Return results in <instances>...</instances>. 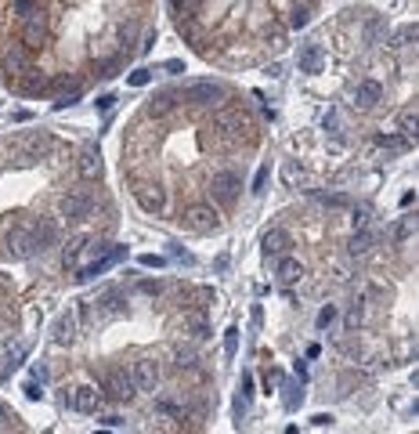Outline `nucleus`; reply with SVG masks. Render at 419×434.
Wrapping results in <instances>:
<instances>
[{"label":"nucleus","instance_id":"obj_5","mask_svg":"<svg viewBox=\"0 0 419 434\" xmlns=\"http://www.w3.org/2000/svg\"><path fill=\"white\" fill-rule=\"evenodd\" d=\"M224 98H228V87L217 80H192L181 91V101H188V105H217Z\"/></svg>","mask_w":419,"mask_h":434},{"label":"nucleus","instance_id":"obj_33","mask_svg":"<svg viewBox=\"0 0 419 434\" xmlns=\"http://www.w3.org/2000/svg\"><path fill=\"white\" fill-rule=\"evenodd\" d=\"M362 318H365V308H362V301H354L350 311H347V330H358V326H362Z\"/></svg>","mask_w":419,"mask_h":434},{"label":"nucleus","instance_id":"obj_49","mask_svg":"<svg viewBox=\"0 0 419 434\" xmlns=\"http://www.w3.org/2000/svg\"><path fill=\"white\" fill-rule=\"evenodd\" d=\"M166 73H185V62H181V59H170V62H166Z\"/></svg>","mask_w":419,"mask_h":434},{"label":"nucleus","instance_id":"obj_32","mask_svg":"<svg viewBox=\"0 0 419 434\" xmlns=\"http://www.w3.org/2000/svg\"><path fill=\"white\" fill-rule=\"evenodd\" d=\"M26 351H29L26 344H15V348L8 351V362H4V373H0V376H8L11 369H19V365H22V358H26Z\"/></svg>","mask_w":419,"mask_h":434},{"label":"nucleus","instance_id":"obj_47","mask_svg":"<svg viewBox=\"0 0 419 434\" xmlns=\"http://www.w3.org/2000/svg\"><path fill=\"white\" fill-rule=\"evenodd\" d=\"M138 290H141V293H159V290H163V283H159V279H156V283H152V279H145Z\"/></svg>","mask_w":419,"mask_h":434},{"label":"nucleus","instance_id":"obj_42","mask_svg":"<svg viewBox=\"0 0 419 434\" xmlns=\"http://www.w3.org/2000/svg\"><path fill=\"white\" fill-rule=\"evenodd\" d=\"M369 225V206H354V228H365Z\"/></svg>","mask_w":419,"mask_h":434},{"label":"nucleus","instance_id":"obj_44","mask_svg":"<svg viewBox=\"0 0 419 434\" xmlns=\"http://www.w3.org/2000/svg\"><path fill=\"white\" fill-rule=\"evenodd\" d=\"M304 26H308V11L296 8V11H293V29H304Z\"/></svg>","mask_w":419,"mask_h":434},{"label":"nucleus","instance_id":"obj_2","mask_svg":"<svg viewBox=\"0 0 419 434\" xmlns=\"http://www.w3.org/2000/svg\"><path fill=\"white\" fill-rule=\"evenodd\" d=\"M181 225L196 236H213V232H221V217L210 203H192L181 210Z\"/></svg>","mask_w":419,"mask_h":434},{"label":"nucleus","instance_id":"obj_51","mask_svg":"<svg viewBox=\"0 0 419 434\" xmlns=\"http://www.w3.org/2000/svg\"><path fill=\"white\" fill-rule=\"evenodd\" d=\"M336 127H340V120H336V113H329V116H325V131L336 134Z\"/></svg>","mask_w":419,"mask_h":434},{"label":"nucleus","instance_id":"obj_15","mask_svg":"<svg viewBox=\"0 0 419 434\" xmlns=\"http://www.w3.org/2000/svg\"><path fill=\"white\" fill-rule=\"evenodd\" d=\"M44 40H47V19H44V11H33L26 19V29H22V47L36 51V47H44Z\"/></svg>","mask_w":419,"mask_h":434},{"label":"nucleus","instance_id":"obj_26","mask_svg":"<svg viewBox=\"0 0 419 434\" xmlns=\"http://www.w3.org/2000/svg\"><path fill=\"white\" fill-rule=\"evenodd\" d=\"M173 105H177V101H173V94H170V91H163V94L148 98V116H152V120H163V116H170V113H173Z\"/></svg>","mask_w":419,"mask_h":434},{"label":"nucleus","instance_id":"obj_19","mask_svg":"<svg viewBox=\"0 0 419 434\" xmlns=\"http://www.w3.org/2000/svg\"><path fill=\"white\" fill-rule=\"evenodd\" d=\"M80 178L84 181H98L101 178V152H98V145H84L80 148Z\"/></svg>","mask_w":419,"mask_h":434},{"label":"nucleus","instance_id":"obj_27","mask_svg":"<svg viewBox=\"0 0 419 434\" xmlns=\"http://www.w3.org/2000/svg\"><path fill=\"white\" fill-rule=\"evenodd\" d=\"M398 127H401V138L415 141V134H419V116H415V105L401 108V116H398Z\"/></svg>","mask_w":419,"mask_h":434},{"label":"nucleus","instance_id":"obj_43","mask_svg":"<svg viewBox=\"0 0 419 434\" xmlns=\"http://www.w3.org/2000/svg\"><path fill=\"white\" fill-rule=\"evenodd\" d=\"M22 391H26V398H29V402H40V395H44L36 380H26V388H22Z\"/></svg>","mask_w":419,"mask_h":434},{"label":"nucleus","instance_id":"obj_34","mask_svg":"<svg viewBox=\"0 0 419 434\" xmlns=\"http://www.w3.org/2000/svg\"><path fill=\"white\" fill-rule=\"evenodd\" d=\"M15 427H19V416L4 402H0V430H15Z\"/></svg>","mask_w":419,"mask_h":434},{"label":"nucleus","instance_id":"obj_11","mask_svg":"<svg viewBox=\"0 0 419 434\" xmlns=\"http://www.w3.org/2000/svg\"><path fill=\"white\" fill-rule=\"evenodd\" d=\"M380 101H383V87L376 80H358L350 87V105L358 108V113H373Z\"/></svg>","mask_w":419,"mask_h":434},{"label":"nucleus","instance_id":"obj_38","mask_svg":"<svg viewBox=\"0 0 419 434\" xmlns=\"http://www.w3.org/2000/svg\"><path fill=\"white\" fill-rule=\"evenodd\" d=\"M33 11H40V4H36V0H15V15L29 19Z\"/></svg>","mask_w":419,"mask_h":434},{"label":"nucleus","instance_id":"obj_46","mask_svg":"<svg viewBox=\"0 0 419 434\" xmlns=\"http://www.w3.org/2000/svg\"><path fill=\"white\" fill-rule=\"evenodd\" d=\"M127 420L123 416H116V413H108V416H101V427H123Z\"/></svg>","mask_w":419,"mask_h":434},{"label":"nucleus","instance_id":"obj_36","mask_svg":"<svg viewBox=\"0 0 419 434\" xmlns=\"http://www.w3.org/2000/svg\"><path fill=\"white\" fill-rule=\"evenodd\" d=\"M127 84H131V87H148V84H152V69H134V73L127 76Z\"/></svg>","mask_w":419,"mask_h":434},{"label":"nucleus","instance_id":"obj_3","mask_svg":"<svg viewBox=\"0 0 419 434\" xmlns=\"http://www.w3.org/2000/svg\"><path fill=\"white\" fill-rule=\"evenodd\" d=\"M54 145V138L47 134V131H26V134H19L15 138V159L22 163V167H29V163H36L40 156H47V148Z\"/></svg>","mask_w":419,"mask_h":434},{"label":"nucleus","instance_id":"obj_17","mask_svg":"<svg viewBox=\"0 0 419 434\" xmlns=\"http://www.w3.org/2000/svg\"><path fill=\"white\" fill-rule=\"evenodd\" d=\"M33 225V243H36V253H47L54 243H58V225L51 221V217H36Z\"/></svg>","mask_w":419,"mask_h":434},{"label":"nucleus","instance_id":"obj_37","mask_svg":"<svg viewBox=\"0 0 419 434\" xmlns=\"http://www.w3.org/2000/svg\"><path fill=\"white\" fill-rule=\"evenodd\" d=\"M268 178H271V167L264 163V167L257 171V178H253V188H250V192H253V196H261V192H264V185H268Z\"/></svg>","mask_w":419,"mask_h":434},{"label":"nucleus","instance_id":"obj_12","mask_svg":"<svg viewBox=\"0 0 419 434\" xmlns=\"http://www.w3.org/2000/svg\"><path fill=\"white\" fill-rule=\"evenodd\" d=\"M134 199H138V206H141L145 213H163V210H166V188H163L159 181H141V185H134Z\"/></svg>","mask_w":419,"mask_h":434},{"label":"nucleus","instance_id":"obj_29","mask_svg":"<svg viewBox=\"0 0 419 434\" xmlns=\"http://www.w3.org/2000/svg\"><path fill=\"white\" fill-rule=\"evenodd\" d=\"M376 145H380V148H387V152H405L412 141H408V138H401V134H376Z\"/></svg>","mask_w":419,"mask_h":434},{"label":"nucleus","instance_id":"obj_4","mask_svg":"<svg viewBox=\"0 0 419 434\" xmlns=\"http://www.w3.org/2000/svg\"><path fill=\"white\" fill-rule=\"evenodd\" d=\"M91 210H94V192L91 188H69L62 199H58V217H66V221H84Z\"/></svg>","mask_w":419,"mask_h":434},{"label":"nucleus","instance_id":"obj_40","mask_svg":"<svg viewBox=\"0 0 419 434\" xmlns=\"http://www.w3.org/2000/svg\"><path fill=\"white\" fill-rule=\"evenodd\" d=\"M196 8H199V0H173V11L177 15H192Z\"/></svg>","mask_w":419,"mask_h":434},{"label":"nucleus","instance_id":"obj_24","mask_svg":"<svg viewBox=\"0 0 419 434\" xmlns=\"http://www.w3.org/2000/svg\"><path fill=\"white\" fill-rule=\"evenodd\" d=\"M94 304H98L101 315H123V311H127V297H123V290H116V286H108Z\"/></svg>","mask_w":419,"mask_h":434},{"label":"nucleus","instance_id":"obj_30","mask_svg":"<svg viewBox=\"0 0 419 434\" xmlns=\"http://www.w3.org/2000/svg\"><path fill=\"white\" fill-rule=\"evenodd\" d=\"M301 178H304L301 163H296V159H289L286 167H282V181H286V188H296V185H301Z\"/></svg>","mask_w":419,"mask_h":434},{"label":"nucleus","instance_id":"obj_28","mask_svg":"<svg viewBox=\"0 0 419 434\" xmlns=\"http://www.w3.org/2000/svg\"><path fill=\"white\" fill-rule=\"evenodd\" d=\"M15 84H19V87L26 91V94H36V91H44V87H47V80H44V76H40V73H36L33 66H29V69H26V73H22V76H19Z\"/></svg>","mask_w":419,"mask_h":434},{"label":"nucleus","instance_id":"obj_48","mask_svg":"<svg viewBox=\"0 0 419 434\" xmlns=\"http://www.w3.org/2000/svg\"><path fill=\"white\" fill-rule=\"evenodd\" d=\"M311 423H315V427H329L333 416H329V413H318V416H311Z\"/></svg>","mask_w":419,"mask_h":434},{"label":"nucleus","instance_id":"obj_8","mask_svg":"<svg viewBox=\"0 0 419 434\" xmlns=\"http://www.w3.org/2000/svg\"><path fill=\"white\" fill-rule=\"evenodd\" d=\"M4 246H8V253L11 257H19V261H29V257H36V243H33V225L29 221H19L8 236H4Z\"/></svg>","mask_w":419,"mask_h":434},{"label":"nucleus","instance_id":"obj_23","mask_svg":"<svg viewBox=\"0 0 419 434\" xmlns=\"http://www.w3.org/2000/svg\"><path fill=\"white\" fill-rule=\"evenodd\" d=\"M87 243H91L87 232H73V236L62 243V264H66V268H76L80 257H84V250H87Z\"/></svg>","mask_w":419,"mask_h":434},{"label":"nucleus","instance_id":"obj_41","mask_svg":"<svg viewBox=\"0 0 419 434\" xmlns=\"http://www.w3.org/2000/svg\"><path fill=\"white\" fill-rule=\"evenodd\" d=\"M177 365H181V369L185 365H196V351L192 348H177Z\"/></svg>","mask_w":419,"mask_h":434},{"label":"nucleus","instance_id":"obj_39","mask_svg":"<svg viewBox=\"0 0 419 434\" xmlns=\"http://www.w3.org/2000/svg\"><path fill=\"white\" fill-rule=\"evenodd\" d=\"M333 318H336V308H333V304H325V308L318 311V330H325V326H333Z\"/></svg>","mask_w":419,"mask_h":434},{"label":"nucleus","instance_id":"obj_20","mask_svg":"<svg viewBox=\"0 0 419 434\" xmlns=\"http://www.w3.org/2000/svg\"><path fill=\"white\" fill-rule=\"evenodd\" d=\"M275 276H278V283L282 286H293V283H301L304 276H308V268L296 261V257H289V253H282L278 257V268H275Z\"/></svg>","mask_w":419,"mask_h":434},{"label":"nucleus","instance_id":"obj_7","mask_svg":"<svg viewBox=\"0 0 419 434\" xmlns=\"http://www.w3.org/2000/svg\"><path fill=\"white\" fill-rule=\"evenodd\" d=\"M210 196L217 206H231L238 196H243V178H238L235 171H217L210 178Z\"/></svg>","mask_w":419,"mask_h":434},{"label":"nucleus","instance_id":"obj_50","mask_svg":"<svg viewBox=\"0 0 419 434\" xmlns=\"http://www.w3.org/2000/svg\"><path fill=\"white\" fill-rule=\"evenodd\" d=\"M116 105V98L112 94H105V98H98V108H101V113H108V108Z\"/></svg>","mask_w":419,"mask_h":434},{"label":"nucleus","instance_id":"obj_31","mask_svg":"<svg viewBox=\"0 0 419 434\" xmlns=\"http://www.w3.org/2000/svg\"><path fill=\"white\" fill-rule=\"evenodd\" d=\"M415 36H419V29H415V26H401V29L390 36V47H394V51H401V47H408Z\"/></svg>","mask_w":419,"mask_h":434},{"label":"nucleus","instance_id":"obj_13","mask_svg":"<svg viewBox=\"0 0 419 434\" xmlns=\"http://www.w3.org/2000/svg\"><path fill=\"white\" fill-rule=\"evenodd\" d=\"M131 376H134V388H138V391H156L163 373H159V362H156L152 355H141V358L134 362Z\"/></svg>","mask_w":419,"mask_h":434},{"label":"nucleus","instance_id":"obj_35","mask_svg":"<svg viewBox=\"0 0 419 434\" xmlns=\"http://www.w3.org/2000/svg\"><path fill=\"white\" fill-rule=\"evenodd\" d=\"M238 351V330H235V326H228V330H224V355L231 358Z\"/></svg>","mask_w":419,"mask_h":434},{"label":"nucleus","instance_id":"obj_16","mask_svg":"<svg viewBox=\"0 0 419 434\" xmlns=\"http://www.w3.org/2000/svg\"><path fill=\"white\" fill-rule=\"evenodd\" d=\"M296 66H301V73H322V66H325V47L318 40L304 44L301 54H296Z\"/></svg>","mask_w":419,"mask_h":434},{"label":"nucleus","instance_id":"obj_22","mask_svg":"<svg viewBox=\"0 0 419 434\" xmlns=\"http://www.w3.org/2000/svg\"><path fill=\"white\" fill-rule=\"evenodd\" d=\"M261 246H264V257H282V253H289L293 236H289L286 228H271V232H264Z\"/></svg>","mask_w":419,"mask_h":434},{"label":"nucleus","instance_id":"obj_6","mask_svg":"<svg viewBox=\"0 0 419 434\" xmlns=\"http://www.w3.org/2000/svg\"><path fill=\"white\" fill-rule=\"evenodd\" d=\"M156 141H159V131H152V127L138 123V127L131 131L127 145H123V156H127L131 163H145V159L156 152Z\"/></svg>","mask_w":419,"mask_h":434},{"label":"nucleus","instance_id":"obj_18","mask_svg":"<svg viewBox=\"0 0 419 434\" xmlns=\"http://www.w3.org/2000/svg\"><path fill=\"white\" fill-rule=\"evenodd\" d=\"M29 66H33V62H29V51H26L22 44H11L8 54H4V73H8V80H19Z\"/></svg>","mask_w":419,"mask_h":434},{"label":"nucleus","instance_id":"obj_45","mask_svg":"<svg viewBox=\"0 0 419 434\" xmlns=\"http://www.w3.org/2000/svg\"><path fill=\"white\" fill-rule=\"evenodd\" d=\"M141 264H145V268H163V264H166V257H156V253H145V257H141Z\"/></svg>","mask_w":419,"mask_h":434},{"label":"nucleus","instance_id":"obj_25","mask_svg":"<svg viewBox=\"0 0 419 434\" xmlns=\"http://www.w3.org/2000/svg\"><path fill=\"white\" fill-rule=\"evenodd\" d=\"M373 246H376V232L365 225V228H354V236H350V243H347V250L354 253V257H365V253H373Z\"/></svg>","mask_w":419,"mask_h":434},{"label":"nucleus","instance_id":"obj_9","mask_svg":"<svg viewBox=\"0 0 419 434\" xmlns=\"http://www.w3.org/2000/svg\"><path fill=\"white\" fill-rule=\"evenodd\" d=\"M101 388H105L116 402H131V398L138 395L134 376H131L127 369H105V373H101Z\"/></svg>","mask_w":419,"mask_h":434},{"label":"nucleus","instance_id":"obj_21","mask_svg":"<svg viewBox=\"0 0 419 434\" xmlns=\"http://www.w3.org/2000/svg\"><path fill=\"white\" fill-rule=\"evenodd\" d=\"M51 337H54V344L69 348V344L76 340V311H62V315H58V318H54Z\"/></svg>","mask_w":419,"mask_h":434},{"label":"nucleus","instance_id":"obj_10","mask_svg":"<svg viewBox=\"0 0 419 434\" xmlns=\"http://www.w3.org/2000/svg\"><path fill=\"white\" fill-rule=\"evenodd\" d=\"M123 253H127V246H101V250H98V257L76 271V283H91V279H98L105 268H112L116 261H123Z\"/></svg>","mask_w":419,"mask_h":434},{"label":"nucleus","instance_id":"obj_1","mask_svg":"<svg viewBox=\"0 0 419 434\" xmlns=\"http://www.w3.org/2000/svg\"><path fill=\"white\" fill-rule=\"evenodd\" d=\"M213 131L231 141V145H243V141H253V116L243 113V108H221V113L213 116Z\"/></svg>","mask_w":419,"mask_h":434},{"label":"nucleus","instance_id":"obj_14","mask_svg":"<svg viewBox=\"0 0 419 434\" xmlns=\"http://www.w3.org/2000/svg\"><path fill=\"white\" fill-rule=\"evenodd\" d=\"M101 398H105V395H101L94 384H80V388H73V391L66 395V405H73L76 413H98Z\"/></svg>","mask_w":419,"mask_h":434}]
</instances>
